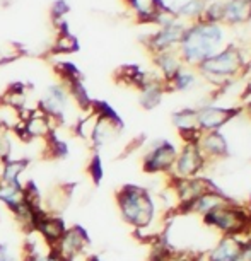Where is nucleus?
Here are the masks:
<instances>
[{"instance_id":"f257e3e1","label":"nucleus","mask_w":251,"mask_h":261,"mask_svg":"<svg viewBox=\"0 0 251 261\" xmlns=\"http://www.w3.org/2000/svg\"><path fill=\"white\" fill-rule=\"evenodd\" d=\"M248 67L249 65L244 58L243 48L236 45V43H229L228 46H224L215 55L202 62L193 70L196 72V75L205 79L214 87L224 89L231 82L243 77L244 72L248 70Z\"/></svg>"},{"instance_id":"f03ea898","label":"nucleus","mask_w":251,"mask_h":261,"mask_svg":"<svg viewBox=\"0 0 251 261\" xmlns=\"http://www.w3.org/2000/svg\"><path fill=\"white\" fill-rule=\"evenodd\" d=\"M222 28L219 24H190L181 39L178 53L185 67L195 68L222 50Z\"/></svg>"},{"instance_id":"7ed1b4c3","label":"nucleus","mask_w":251,"mask_h":261,"mask_svg":"<svg viewBox=\"0 0 251 261\" xmlns=\"http://www.w3.org/2000/svg\"><path fill=\"white\" fill-rule=\"evenodd\" d=\"M116 200L123 219L130 225H134L135 229H147L152 220H154V200H152L150 193L145 188L130 185L123 186L116 193Z\"/></svg>"},{"instance_id":"20e7f679","label":"nucleus","mask_w":251,"mask_h":261,"mask_svg":"<svg viewBox=\"0 0 251 261\" xmlns=\"http://www.w3.org/2000/svg\"><path fill=\"white\" fill-rule=\"evenodd\" d=\"M202 220L210 229H217L220 236L241 238L243 234H248V230L251 229V212L233 200L215 206L209 214L202 217Z\"/></svg>"},{"instance_id":"39448f33","label":"nucleus","mask_w":251,"mask_h":261,"mask_svg":"<svg viewBox=\"0 0 251 261\" xmlns=\"http://www.w3.org/2000/svg\"><path fill=\"white\" fill-rule=\"evenodd\" d=\"M134 12L139 24H167L176 21V12L171 11L162 0H123Z\"/></svg>"},{"instance_id":"423d86ee","label":"nucleus","mask_w":251,"mask_h":261,"mask_svg":"<svg viewBox=\"0 0 251 261\" xmlns=\"http://www.w3.org/2000/svg\"><path fill=\"white\" fill-rule=\"evenodd\" d=\"M188 24H181L178 21L162 24L159 28V31H156L154 34L147 36L144 39V46L149 57H154L157 53L162 51H169V50H178L183 34L186 31Z\"/></svg>"},{"instance_id":"0eeeda50","label":"nucleus","mask_w":251,"mask_h":261,"mask_svg":"<svg viewBox=\"0 0 251 261\" xmlns=\"http://www.w3.org/2000/svg\"><path fill=\"white\" fill-rule=\"evenodd\" d=\"M207 164H209V162H207L205 157L202 155V152L198 147H196V144L190 142V144H183L181 150H178L174 166L169 174L178 179L198 178L200 172L205 169Z\"/></svg>"},{"instance_id":"6e6552de","label":"nucleus","mask_w":251,"mask_h":261,"mask_svg":"<svg viewBox=\"0 0 251 261\" xmlns=\"http://www.w3.org/2000/svg\"><path fill=\"white\" fill-rule=\"evenodd\" d=\"M241 113H243L241 106H200L196 108V123L202 132H219Z\"/></svg>"},{"instance_id":"1a4fd4ad","label":"nucleus","mask_w":251,"mask_h":261,"mask_svg":"<svg viewBox=\"0 0 251 261\" xmlns=\"http://www.w3.org/2000/svg\"><path fill=\"white\" fill-rule=\"evenodd\" d=\"M178 149L167 140L157 142L144 157V171L149 174H169L174 166Z\"/></svg>"},{"instance_id":"9d476101","label":"nucleus","mask_w":251,"mask_h":261,"mask_svg":"<svg viewBox=\"0 0 251 261\" xmlns=\"http://www.w3.org/2000/svg\"><path fill=\"white\" fill-rule=\"evenodd\" d=\"M196 147L207 162L222 161L229 155V144L220 132H204L196 140Z\"/></svg>"},{"instance_id":"9b49d317","label":"nucleus","mask_w":251,"mask_h":261,"mask_svg":"<svg viewBox=\"0 0 251 261\" xmlns=\"http://www.w3.org/2000/svg\"><path fill=\"white\" fill-rule=\"evenodd\" d=\"M173 125L183 139V144H190V142L196 144V140L204 134L196 123V108H183L173 113Z\"/></svg>"},{"instance_id":"f8f14e48","label":"nucleus","mask_w":251,"mask_h":261,"mask_svg":"<svg viewBox=\"0 0 251 261\" xmlns=\"http://www.w3.org/2000/svg\"><path fill=\"white\" fill-rule=\"evenodd\" d=\"M244 249V241L236 236H220L217 244L207 253L205 261H236Z\"/></svg>"},{"instance_id":"ddd939ff","label":"nucleus","mask_w":251,"mask_h":261,"mask_svg":"<svg viewBox=\"0 0 251 261\" xmlns=\"http://www.w3.org/2000/svg\"><path fill=\"white\" fill-rule=\"evenodd\" d=\"M152 63L159 68L161 72V79L164 82H169L176 73H178L181 68L185 67L183 60H181L178 50H169V51H162V53H157V55L150 57Z\"/></svg>"},{"instance_id":"4468645a","label":"nucleus","mask_w":251,"mask_h":261,"mask_svg":"<svg viewBox=\"0 0 251 261\" xmlns=\"http://www.w3.org/2000/svg\"><path fill=\"white\" fill-rule=\"evenodd\" d=\"M248 22H251V0H225L222 24L239 26Z\"/></svg>"},{"instance_id":"2eb2a0df","label":"nucleus","mask_w":251,"mask_h":261,"mask_svg":"<svg viewBox=\"0 0 251 261\" xmlns=\"http://www.w3.org/2000/svg\"><path fill=\"white\" fill-rule=\"evenodd\" d=\"M166 84L164 81L157 75L152 77L149 75L147 82L144 84V87L140 89V105L144 110H154V108L159 105L162 96L166 94Z\"/></svg>"},{"instance_id":"dca6fc26","label":"nucleus","mask_w":251,"mask_h":261,"mask_svg":"<svg viewBox=\"0 0 251 261\" xmlns=\"http://www.w3.org/2000/svg\"><path fill=\"white\" fill-rule=\"evenodd\" d=\"M207 4H209V0H186L183 6L176 11V17L185 19L188 22V26L190 24H196L200 21Z\"/></svg>"},{"instance_id":"f3484780","label":"nucleus","mask_w":251,"mask_h":261,"mask_svg":"<svg viewBox=\"0 0 251 261\" xmlns=\"http://www.w3.org/2000/svg\"><path fill=\"white\" fill-rule=\"evenodd\" d=\"M224 4L225 0H209L205 6V11L202 14L200 21L202 24H222L224 19Z\"/></svg>"}]
</instances>
